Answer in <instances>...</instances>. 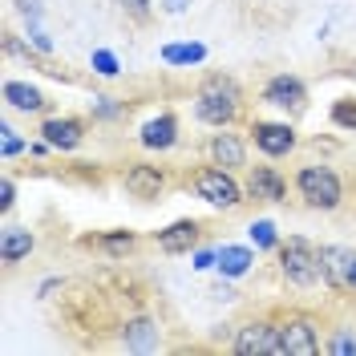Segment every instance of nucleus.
<instances>
[{
    "label": "nucleus",
    "mask_w": 356,
    "mask_h": 356,
    "mask_svg": "<svg viewBox=\"0 0 356 356\" xmlns=\"http://www.w3.org/2000/svg\"><path fill=\"white\" fill-rule=\"evenodd\" d=\"M239 113H243V89H239V81L227 77V73H211L199 86V93H195V118L202 126L227 130V126L239 122Z\"/></svg>",
    "instance_id": "1"
},
{
    "label": "nucleus",
    "mask_w": 356,
    "mask_h": 356,
    "mask_svg": "<svg viewBox=\"0 0 356 356\" xmlns=\"http://www.w3.org/2000/svg\"><path fill=\"white\" fill-rule=\"evenodd\" d=\"M280 275L291 288H316L324 284V264H320V247L304 239V235H288L280 243Z\"/></svg>",
    "instance_id": "2"
},
{
    "label": "nucleus",
    "mask_w": 356,
    "mask_h": 356,
    "mask_svg": "<svg viewBox=\"0 0 356 356\" xmlns=\"http://www.w3.org/2000/svg\"><path fill=\"white\" fill-rule=\"evenodd\" d=\"M296 195L304 199V207L312 211H336L344 202V182L336 175L332 166L324 162H304L296 170Z\"/></svg>",
    "instance_id": "3"
},
{
    "label": "nucleus",
    "mask_w": 356,
    "mask_h": 356,
    "mask_svg": "<svg viewBox=\"0 0 356 356\" xmlns=\"http://www.w3.org/2000/svg\"><path fill=\"white\" fill-rule=\"evenodd\" d=\"M191 191H195L202 202L219 207V211H235V207H243V195H247L243 182H235V170L215 166V162L191 175Z\"/></svg>",
    "instance_id": "4"
},
{
    "label": "nucleus",
    "mask_w": 356,
    "mask_h": 356,
    "mask_svg": "<svg viewBox=\"0 0 356 356\" xmlns=\"http://www.w3.org/2000/svg\"><path fill=\"white\" fill-rule=\"evenodd\" d=\"M320 344V324L304 312H288L280 320V356H316Z\"/></svg>",
    "instance_id": "5"
},
{
    "label": "nucleus",
    "mask_w": 356,
    "mask_h": 356,
    "mask_svg": "<svg viewBox=\"0 0 356 356\" xmlns=\"http://www.w3.org/2000/svg\"><path fill=\"white\" fill-rule=\"evenodd\" d=\"M231 353L235 356H280V320H267V316L247 320L243 328H235Z\"/></svg>",
    "instance_id": "6"
},
{
    "label": "nucleus",
    "mask_w": 356,
    "mask_h": 356,
    "mask_svg": "<svg viewBox=\"0 0 356 356\" xmlns=\"http://www.w3.org/2000/svg\"><path fill=\"white\" fill-rule=\"evenodd\" d=\"M122 186H126V195L138 202H154L162 191H166V175L150 166V162H126V170H122Z\"/></svg>",
    "instance_id": "7"
},
{
    "label": "nucleus",
    "mask_w": 356,
    "mask_h": 356,
    "mask_svg": "<svg viewBox=\"0 0 356 356\" xmlns=\"http://www.w3.org/2000/svg\"><path fill=\"white\" fill-rule=\"evenodd\" d=\"M251 142L264 158H284L296 150L300 138L291 130V122H251Z\"/></svg>",
    "instance_id": "8"
},
{
    "label": "nucleus",
    "mask_w": 356,
    "mask_h": 356,
    "mask_svg": "<svg viewBox=\"0 0 356 356\" xmlns=\"http://www.w3.org/2000/svg\"><path fill=\"white\" fill-rule=\"evenodd\" d=\"M264 106H275V110H304L308 106V86L296 77V73H275L271 81L264 86Z\"/></svg>",
    "instance_id": "9"
},
{
    "label": "nucleus",
    "mask_w": 356,
    "mask_h": 356,
    "mask_svg": "<svg viewBox=\"0 0 356 356\" xmlns=\"http://www.w3.org/2000/svg\"><path fill=\"white\" fill-rule=\"evenodd\" d=\"M247 195L255 202H288V178L280 175L275 166H267V162H259V166H247Z\"/></svg>",
    "instance_id": "10"
},
{
    "label": "nucleus",
    "mask_w": 356,
    "mask_h": 356,
    "mask_svg": "<svg viewBox=\"0 0 356 356\" xmlns=\"http://www.w3.org/2000/svg\"><path fill=\"white\" fill-rule=\"evenodd\" d=\"M37 134H41L53 150L69 154V150H77V146L86 142V122H81V118H44Z\"/></svg>",
    "instance_id": "11"
},
{
    "label": "nucleus",
    "mask_w": 356,
    "mask_h": 356,
    "mask_svg": "<svg viewBox=\"0 0 356 356\" xmlns=\"http://www.w3.org/2000/svg\"><path fill=\"white\" fill-rule=\"evenodd\" d=\"M199 235H202L199 219H178V222H170L166 231H158L154 243H158V251H166V255H186V251H195Z\"/></svg>",
    "instance_id": "12"
},
{
    "label": "nucleus",
    "mask_w": 356,
    "mask_h": 356,
    "mask_svg": "<svg viewBox=\"0 0 356 356\" xmlns=\"http://www.w3.org/2000/svg\"><path fill=\"white\" fill-rule=\"evenodd\" d=\"M207 154H211L215 166L239 170V166H247V142L239 138V134H231V126H227V130H219L211 142H207Z\"/></svg>",
    "instance_id": "13"
},
{
    "label": "nucleus",
    "mask_w": 356,
    "mask_h": 356,
    "mask_svg": "<svg viewBox=\"0 0 356 356\" xmlns=\"http://www.w3.org/2000/svg\"><path fill=\"white\" fill-rule=\"evenodd\" d=\"M138 142L146 146V150H175L178 146V118L175 113H158V118H150L142 130H138Z\"/></svg>",
    "instance_id": "14"
},
{
    "label": "nucleus",
    "mask_w": 356,
    "mask_h": 356,
    "mask_svg": "<svg viewBox=\"0 0 356 356\" xmlns=\"http://www.w3.org/2000/svg\"><path fill=\"white\" fill-rule=\"evenodd\" d=\"M353 259H356L353 247H336V243H324V247H320V264H324V284H328V288H336V291H344Z\"/></svg>",
    "instance_id": "15"
},
{
    "label": "nucleus",
    "mask_w": 356,
    "mask_h": 356,
    "mask_svg": "<svg viewBox=\"0 0 356 356\" xmlns=\"http://www.w3.org/2000/svg\"><path fill=\"white\" fill-rule=\"evenodd\" d=\"M122 344L130 353H154L158 344H162V332H158V324L150 316H130L122 324Z\"/></svg>",
    "instance_id": "16"
},
{
    "label": "nucleus",
    "mask_w": 356,
    "mask_h": 356,
    "mask_svg": "<svg viewBox=\"0 0 356 356\" xmlns=\"http://www.w3.org/2000/svg\"><path fill=\"white\" fill-rule=\"evenodd\" d=\"M251 267H255V247H247V243H222L219 247L215 271H219L222 280H243Z\"/></svg>",
    "instance_id": "17"
},
{
    "label": "nucleus",
    "mask_w": 356,
    "mask_h": 356,
    "mask_svg": "<svg viewBox=\"0 0 356 356\" xmlns=\"http://www.w3.org/2000/svg\"><path fill=\"white\" fill-rule=\"evenodd\" d=\"M33 247H37V235L29 227H4L0 231V264L4 267L21 264V259L33 255Z\"/></svg>",
    "instance_id": "18"
},
{
    "label": "nucleus",
    "mask_w": 356,
    "mask_h": 356,
    "mask_svg": "<svg viewBox=\"0 0 356 356\" xmlns=\"http://www.w3.org/2000/svg\"><path fill=\"white\" fill-rule=\"evenodd\" d=\"M4 106L8 110H21V113H41L49 102H44L41 89L29 86V81H4Z\"/></svg>",
    "instance_id": "19"
},
{
    "label": "nucleus",
    "mask_w": 356,
    "mask_h": 356,
    "mask_svg": "<svg viewBox=\"0 0 356 356\" xmlns=\"http://www.w3.org/2000/svg\"><path fill=\"white\" fill-rule=\"evenodd\" d=\"M158 57L175 69H191V65H202L207 61V44L202 41H175V44H162Z\"/></svg>",
    "instance_id": "20"
},
{
    "label": "nucleus",
    "mask_w": 356,
    "mask_h": 356,
    "mask_svg": "<svg viewBox=\"0 0 356 356\" xmlns=\"http://www.w3.org/2000/svg\"><path fill=\"white\" fill-rule=\"evenodd\" d=\"M247 239H251L255 251H280V243H284V239H280V227L271 219H255L247 227Z\"/></svg>",
    "instance_id": "21"
},
{
    "label": "nucleus",
    "mask_w": 356,
    "mask_h": 356,
    "mask_svg": "<svg viewBox=\"0 0 356 356\" xmlns=\"http://www.w3.org/2000/svg\"><path fill=\"white\" fill-rule=\"evenodd\" d=\"M93 243L102 247L106 255H113V259H118V255H126V251L138 243V235H134V231H106V235H97Z\"/></svg>",
    "instance_id": "22"
},
{
    "label": "nucleus",
    "mask_w": 356,
    "mask_h": 356,
    "mask_svg": "<svg viewBox=\"0 0 356 356\" xmlns=\"http://www.w3.org/2000/svg\"><path fill=\"white\" fill-rule=\"evenodd\" d=\"M29 150V142H24L21 134L13 130L8 122H0V158L8 162V158H17V154H24Z\"/></svg>",
    "instance_id": "23"
},
{
    "label": "nucleus",
    "mask_w": 356,
    "mask_h": 356,
    "mask_svg": "<svg viewBox=\"0 0 356 356\" xmlns=\"http://www.w3.org/2000/svg\"><path fill=\"white\" fill-rule=\"evenodd\" d=\"M324 353H332V356H356V332H353V328H332L328 344H324Z\"/></svg>",
    "instance_id": "24"
},
{
    "label": "nucleus",
    "mask_w": 356,
    "mask_h": 356,
    "mask_svg": "<svg viewBox=\"0 0 356 356\" xmlns=\"http://www.w3.org/2000/svg\"><path fill=\"white\" fill-rule=\"evenodd\" d=\"M89 65H93L97 77H118L122 73V61H118V53H110V49H93L89 53Z\"/></svg>",
    "instance_id": "25"
},
{
    "label": "nucleus",
    "mask_w": 356,
    "mask_h": 356,
    "mask_svg": "<svg viewBox=\"0 0 356 356\" xmlns=\"http://www.w3.org/2000/svg\"><path fill=\"white\" fill-rule=\"evenodd\" d=\"M332 126H340V130H356V97H340V102H332Z\"/></svg>",
    "instance_id": "26"
},
{
    "label": "nucleus",
    "mask_w": 356,
    "mask_h": 356,
    "mask_svg": "<svg viewBox=\"0 0 356 356\" xmlns=\"http://www.w3.org/2000/svg\"><path fill=\"white\" fill-rule=\"evenodd\" d=\"M122 113H126V102L106 97V93H102V97H93V118H97V122H118Z\"/></svg>",
    "instance_id": "27"
},
{
    "label": "nucleus",
    "mask_w": 356,
    "mask_h": 356,
    "mask_svg": "<svg viewBox=\"0 0 356 356\" xmlns=\"http://www.w3.org/2000/svg\"><path fill=\"white\" fill-rule=\"evenodd\" d=\"M215 264H219V247H195V255H191L195 271H211Z\"/></svg>",
    "instance_id": "28"
},
{
    "label": "nucleus",
    "mask_w": 356,
    "mask_h": 356,
    "mask_svg": "<svg viewBox=\"0 0 356 356\" xmlns=\"http://www.w3.org/2000/svg\"><path fill=\"white\" fill-rule=\"evenodd\" d=\"M29 44L41 53V57H53L57 49H53V41H49V33H44L41 24H29Z\"/></svg>",
    "instance_id": "29"
},
{
    "label": "nucleus",
    "mask_w": 356,
    "mask_h": 356,
    "mask_svg": "<svg viewBox=\"0 0 356 356\" xmlns=\"http://www.w3.org/2000/svg\"><path fill=\"white\" fill-rule=\"evenodd\" d=\"M122 8H126V17L130 21H150V8H154V0H122Z\"/></svg>",
    "instance_id": "30"
},
{
    "label": "nucleus",
    "mask_w": 356,
    "mask_h": 356,
    "mask_svg": "<svg viewBox=\"0 0 356 356\" xmlns=\"http://www.w3.org/2000/svg\"><path fill=\"white\" fill-rule=\"evenodd\" d=\"M13 202H17V182L4 175V178H0V211L8 215V211H13Z\"/></svg>",
    "instance_id": "31"
},
{
    "label": "nucleus",
    "mask_w": 356,
    "mask_h": 356,
    "mask_svg": "<svg viewBox=\"0 0 356 356\" xmlns=\"http://www.w3.org/2000/svg\"><path fill=\"white\" fill-rule=\"evenodd\" d=\"M17 8H21V17H24L29 24H41V17H44L41 0H17Z\"/></svg>",
    "instance_id": "32"
},
{
    "label": "nucleus",
    "mask_w": 356,
    "mask_h": 356,
    "mask_svg": "<svg viewBox=\"0 0 356 356\" xmlns=\"http://www.w3.org/2000/svg\"><path fill=\"white\" fill-rule=\"evenodd\" d=\"M158 8H162L166 17H182V13L191 8V0H158Z\"/></svg>",
    "instance_id": "33"
},
{
    "label": "nucleus",
    "mask_w": 356,
    "mask_h": 356,
    "mask_svg": "<svg viewBox=\"0 0 356 356\" xmlns=\"http://www.w3.org/2000/svg\"><path fill=\"white\" fill-rule=\"evenodd\" d=\"M57 288H61V280L53 275V280H44L41 288H37V296H41V300H44V296H53V291H57Z\"/></svg>",
    "instance_id": "34"
},
{
    "label": "nucleus",
    "mask_w": 356,
    "mask_h": 356,
    "mask_svg": "<svg viewBox=\"0 0 356 356\" xmlns=\"http://www.w3.org/2000/svg\"><path fill=\"white\" fill-rule=\"evenodd\" d=\"M344 291H356V259H353V267H348V284H344Z\"/></svg>",
    "instance_id": "35"
}]
</instances>
